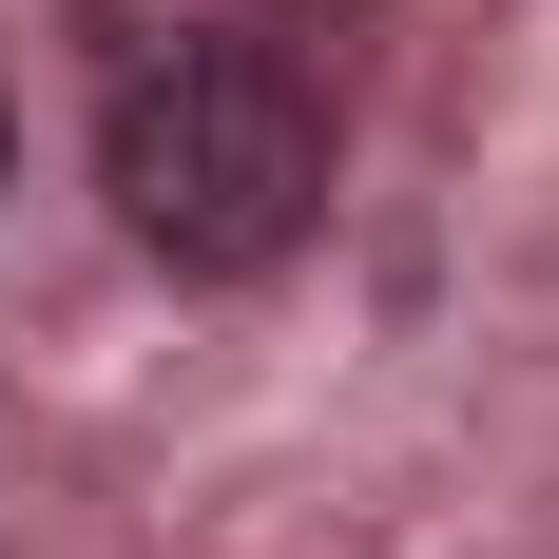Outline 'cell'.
Instances as JSON below:
<instances>
[{
    "mask_svg": "<svg viewBox=\"0 0 559 559\" xmlns=\"http://www.w3.org/2000/svg\"><path fill=\"white\" fill-rule=\"evenodd\" d=\"M97 193L155 271H271L329 213V97L271 20H193V39H116L97 78Z\"/></svg>",
    "mask_w": 559,
    "mask_h": 559,
    "instance_id": "cell-1",
    "label": "cell"
},
{
    "mask_svg": "<svg viewBox=\"0 0 559 559\" xmlns=\"http://www.w3.org/2000/svg\"><path fill=\"white\" fill-rule=\"evenodd\" d=\"M0 174H20V135H0Z\"/></svg>",
    "mask_w": 559,
    "mask_h": 559,
    "instance_id": "cell-2",
    "label": "cell"
}]
</instances>
